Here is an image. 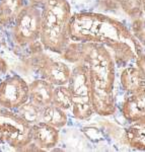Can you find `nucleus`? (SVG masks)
Masks as SVG:
<instances>
[{"mask_svg":"<svg viewBox=\"0 0 145 152\" xmlns=\"http://www.w3.org/2000/svg\"><path fill=\"white\" fill-rule=\"evenodd\" d=\"M71 8L67 0H45L42 8L41 44L44 49L62 54L69 45Z\"/></svg>","mask_w":145,"mask_h":152,"instance_id":"3","label":"nucleus"},{"mask_svg":"<svg viewBox=\"0 0 145 152\" xmlns=\"http://www.w3.org/2000/svg\"><path fill=\"white\" fill-rule=\"evenodd\" d=\"M61 55L67 62L85 66L92 77L114 91L115 60L105 46L95 43L70 42Z\"/></svg>","mask_w":145,"mask_h":152,"instance_id":"2","label":"nucleus"},{"mask_svg":"<svg viewBox=\"0 0 145 152\" xmlns=\"http://www.w3.org/2000/svg\"><path fill=\"white\" fill-rule=\"evenodd\" d=\"M121 113L130 123L145 119V87L136 94L128 95L121 105Z\"/></svg>","mask_w":145,"mask_h":152,"instance_id":"10","label":"nucleus"},{"mask_svg":"<svg viewBox=\"0 0 145 152\" xmlns=\"http://www.w3.org/2000/svg\"><path fill=\"white\" fill-rule=\"evenodd\" d=\"M71 42L95 43L105 46L119 66L135 61L143 48L132 31L120 20L95 12L72 14L69 23Z\"/></svg>","mask_w":145,"mask_h":152,"instance_id":"1","label":"nucleus"},{"mask_svg":"<svg viewBox=\"0 0 145 152\" xmlns=\"http://www.w3.org/2000/svg\"><path fill=\"white\" fill-rule=\"evenodd\" d=\"M29 4H33V5H39V4H43L45 0H28Z\"/></svg>","mask_w":145,"mask_h":152,"instance_id":"22","label":"nucleus"},{"mask_svg":"<svg viewBox=\"0 0 145 152\" xmlns=\"http://www.w3.org/2000/svg\"><path fill=\"white\" fill-rule=\"evenodd\" d=\"M26 4V0H0V24L14 23L18 13Z\"/></svg>","mask_w":145,"mask_h":152,"instance_id":"15","label":"nucleus"},{"mask_svg":"<svg viewBox=\"0 0 145 152\" xmlns=\"http://www.w3.org/2000/svg\"><path fill=\"white\" fill-rule=\"evenodd\" d=\"M67 86L72 94V114L78 120H88L94 114L90 96V74L85 66L77 64L70 73Z\"/></svg>","mask_w":145,"mask_h":152,"instance_id":"5","label":"nucleus"},{"mask_svg":"<svg viewBox=\"0 0 145 152\" xmlns=\"http://www.w3.org/2000/svg\"><path fill=\"white\" fill-rule=\"evenodd\" d=\"M120 82L128 94H136L145 87V77L136 65L124 68L120 75Z\"/></svg>","mask_w":145,"mask_h":152,"instance_id":"13","label":"nucleus"},{"mask_svg":"<svg viewBox=\"0 0 145 152\" xmlns=\"http://www.w3.org/2000/svg\"><path fill=\"white\" fill-rule=\"evenodd\" d=\"M33 143V126L16 113L0 109V144L23 149Z\"/></svg>","mask_w":145,"mask_h":152,"instance_id":"6","label":"nucleus"},{"mask_svg":"<svg viewBox=\"0 0 145 152\" xmlns=\"http://www.w3.org/2000/svg\"><path fill=\"white\" fill-rule=\"evenodd\" d=\"M29 100V84L18 75H12L0 82V107L16 110Z\"/></svg>","mask_w":145,"mask_h":152,"instance_id":"8","label":"nucleus"},{"mask_svg":"<svg viewBox=\"0 0 145 152\" xmlns=\"http://www.w3.org/2000/svg\"><path fill=\"white\" fill-rule=\"evenodd\" d=\"M59 130L51 125L40 122L33 125V143L40 149H51L58 144Z\"/></svg>","mask_w":145,"mask_h":152,"instance_id":"11","label":"nucleus"},{"mask_svg":"<svg viewBox=\"0 0 145 152\" xmlns=\"http://www.w3.org/2000/svg\"><path fill=\"white\" fill-rule=\"evenodd\" d=\"M42 10L38 5L26 4L18 13L12 28V39L16 46L28 48L31 55L43 50L41 44Z\"/></svg>","mask_w":145,"mask_h":152,"instance_id":"4","label":"nucleus"},{"mask_svg":"<svg viewBox=\"0 0 145 152\" xmlns=\"http://www.w3.org/2000/svg\"><path fill=\"white\" fill-rule=\"evenodd\" d=\"M123 140L131 148L145 151V119L131 123L125 130Z\"/></svg>","mask_w":145,"mask_h":152,"instance_id":"14","label":"nucleus"},{"mask_svg":"<svg viewBox=\"0 0 145 152\" xmlns=\"http://www.w3.org/2000/svg\"><path fill=\"white\" fill-rule=\"evenodd\" d=\"M103 1L105 6H110L111 8L114 9H121L132 19L144 14L140 0H103Z\"/></svg>","mask_w":145,"mask_h":152,"instance_id":"17","label":"nucleus"},{"mask_svg":"<svg viewBox=\"0 0 145 152\" xmlns=\"http://www.w3.org/2000/svg\"><path fill=\"white\" fill-rule=\"evenodd\" d=\"M42 122L54 126L58 129L66 126L68 122V117L64 110L56 107L55 104H50L43 107L42 112Z\"/></svg>","mask_w":145,"mask_h":152,"instance_id":"16","label":"nucleus"},{"mask_svg":"<svg viewBox=\"0 0 145 152\" xmlns=\"http://www.w3.org/2000/svg\"><path fill=\"white\" fill-rule=\"evenodd\" d=\"M42 112L43 107L37 105L31 100H28L16 109V114L31 126L42 122Z\"/></svg>","mask_w":145,"mask_h":152,"instance_id":"18","label":"nucleus"},{"mask_svg":"<svg viewBox=\"0 0 145 152\" xmlns=\"http://www.w3.org/2000/svg\"><path fill=\"white\" fill-rule=\"evenodd\" d=\"M90 96L94 114L100 116H111L116 111L113 91L108 89L99 80L90 76Z\"/></svg>","mask_w":145,"mask_h":152,"instance_id":"9","label":"nucleus"},{"mask_svg":"<svg viewBox=\"0 0 145 152\" xmlns=\"http://www.w3.org/2000/svg\"><path fill=\"white\" fill-rule=\"evenodd\" d=\"M28 63L35 68L42 79L52 83L55 86L67 85L71 69L65 63L48 56L43 52V50L37 51L29 55Z\"/></svg>","mask_w":145,"mask_h":152,"instance_id":"7","label":"nucleus"},{"mask_svg":"<svg viewBox=\"0 0 145 152\" xmlns=\"http://www.w3.org/2000/svg\"><path fill=\"white\" fill-rule=\"evenodd\" d=\"M141 1V5H142V9H143V12L145 14V0H140Z\"/></svg>","mask_w":145,"mask_h":152,"instance_id":"23","label":"nucleus"},{"mask_svg":"<svg viewBox=\"0 0 145 152\" xmlns=\"http://www.w3.org/2000/svg\"><path fill=\"white\" fill-rule=\"evenodd\" d=\"M52 104L60 109L67 111L72 107V94L67 85H58L55 86L53 94Z\"/></svg>","mask_w":145,"mask_h":152,"instance_id":"19","label":"nucleus"},{"mask_svg":"<svg viewBox=\"0 0 145 152\" xmlns=\"http://www.w3.org/2000/svg\"><path fill=\"white\" fill-rule=\"evenodd\" d=\"M131 31L145 52V18L144 14L132 19Z\"/></svg>","mask_w":145,"mask_h":152,"instance_id":"20","label":"nucleus"},{"mask_svg":"<svg viewBox=\"0 0 145 152\" xmlns=\"http://www.w3.org/2000/svg\"><path fill=\"white\" fill-rule=\"evenodd\" d=\"M135 65L139 68V70L141 71V73L145 77V52L144 51L137 56L136 60H135Z\"/></svg>","mask_w":145,"mask_h":152,"instance_id":"21","label":"nucleus"},{"mask_svg":"<svg viewBox=\"0 0 145 152\" xmlns=\"http://www.w3.org/2000/svg\"><path fill=\"white\" fill-rule=\"evenodd\" d=\"M55 85L44 79L34 80L29 84V100L41 107L52 104Z\"/></svg>","mask_w":145,"mask_h":152,"instance_id":"12","label":"nucleus"}]
</instances>
